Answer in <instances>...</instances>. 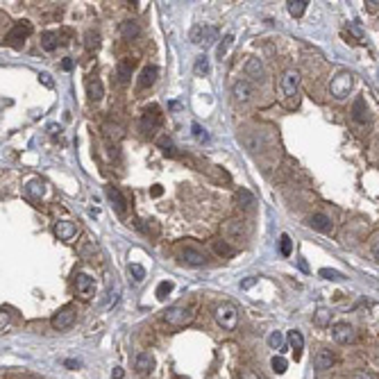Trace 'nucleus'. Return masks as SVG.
Wrapping results in <instances>:
<instances>
[{"label":"nucleus","instance_id":"f257e3e1","mask_svg":"<svg viewBox=\"0 0 379 379\" xmlns=\"http://www.w3.org/2000/svg\"><path fill=\"white\" fill-rule=\"evenodd\" d=\"M214 318H216V323L223 329H227V332H234V329L238 327V311H236V306L229 304V302H223V304L216 306Z\"/></svg>","mask_w":379,"mask_h":379},{"label":"nucleus","instance_id":"f03ea898","mask_svg":"<svg viewBox=\"0 0 379 379\" xmlns=\"http://www.w3.org/2000/svg\"><path fill=\"white\" fill-rule=\"evenodd\" d=\"M352 87H354V75H352L350 71H341V73L332 80L329 91H332V96L336 98V100H343V98L350 96Z\"/></svg>","mask_w":379,"mask_h":379},{"label":"nucleus","instance_id":"7ed1b4c3","mask_svg":"<svg viewBox=\"0 0 379 379\" xmlns=\"http://www.w3.org/2000/svg\"><path fill=\"white\" fill-rule=\"evenodd\" d=\"M332 336L336 343H341V345H350V343L356 341V329L352 327L350 323H336L332 327Z\"/></svg>","mask_w":379,"mask_h":379},{"label":"nucleus","instance_id":"20e7f679","mask_svg":"<svg viewBox=\"0 0 379 379\" xmlns=\"http://www.w3.org/2000/svg\"><path fill=\"white\" fill-rule=\"evenodd\" d=\"M73 323H75V309H73V306H64V309H59L50 320L52 329H57V332H64V329L73 327Z\"/></svg>","mask_w":379,"mask_h":379},{"label":"nucleus","instance_id":"39448f33","mask_svg":"<svg viewBox=\"0 0 379 379\" xmlns=\"http://www.w3.org/2000/svg\"><path fill=\"white\" fill-rule=\"evenodd\" d=\"M191 311L184 309V306H170V309L164 311V320L168 325H173V327H182V325H186L188 320H191Z\"/></svg>","mask_w":379,"mask_h":379},{"label":"nucleus","instance_id":"423d86ee","mask_svg":"<svg viewBox=\"0 0 379 379\" xmlns=\"http://www.w3.org/2000/svg\"><path fill=\"white\" fill-rule=\"evenodd\" d=\"M279 89H282L284 96H288V98L297 96V89H300V73H297V71H286V73L282 75V80H279Z\"/></svg>","mask_w":379,"mask_h":379},{"label":"nucleus","instance_id":"0eeeda50","mask_svg":"<svg viewBox=\"0 0 379 379\" xmlns=\"http://www.w3.org/2000/svg\"><path fill=\"white\" fill-rule=\"evenodd\" d=\"M223 236L227 238V241L243 243V241H245V229H243V223H241V220H227V223H223Z\"/></svg>","mask_w":379,"mask_h":379},{"label":"nucleus","instance_id":"6e6552de","mask_svg":"<svg viewBox=\"0 0 379 379\" xmlns=\"http://www.w3.org/2000/svg\"><path fill=\"white\" fill-rule=\"evenodd\" d=\"M75 286H78V295L82 300H91L93 293H96V279L89 277L87 273H80L78 279H75Z\"/></svg>","mask_w":379,"mask_h":379},{"label":"nucleus","instance_id":"1a4fd4ad","mask_svg":"<svg viewBox=\"0 0 379 379\" xmlns=\"http://www.w3.org/2000/svg\"><path fill=\"white\" fill-rule=\"evenodd\" d=\"M30 34H32V25L25 23V21H21V23H16L14 28H12V32L7 34L5 41L10 43V46L19 48V41H23V39H25V37H30Z\"/></svg>","mask_w":379,"mask_h":379},{"label":"nucleus","instance_id":"9d476101","mask_svg":"<svg viewBox=\"0 0 379 379\" xmlns=\"http://www.w3.org/2000/svg\"><path fill=\"white\" fill-rule=\"evenodd\" d=\"M245 75L252 80V82H264V80H266V69H264V64H261V59H257V57L247 59L245 61Z\"/></svg>","mask_w":379,"mask_h":379},{"label":"nucleus","instance_id":"9b49d317","mask_svg":"<svg viewBox=\"0 0 379 379\" xmlns=\"http://www.w3.org/2000/svg\"><path fill=\"white\" fill-rule=\"evenodd\" d=\"M75 234H78V227L71 220H57L55 223V236L59 241H71V238H75Z\"/></svg>","mask_w":379,"mask_h":379},{"label":"nucleus","instance_id":"f8f14e48","mask_svg":"<svg viewBox=\"0 0 379 379\" xmlns=\"http://www.w3.org/2000/svg\"><path fill=\"white\" fill-rule=\"evenodd\" d=\"M157 125H159V109H157V105H152V107H148V109L143 111L141 130H143V132H152Z\"/></svg>","mask_w":379,"mask_h":379},{"label":"nucleus","instance_id":"ddd939ff","mask_svg":"<svg viewBox=\"0 0 379 379\" xmlns=\"http://www.w3.org/2000/svg\"><path fill=\"white\" fill-rule=\"evenodd\" d=\"M232 96H234V100H236V102L245 105V102L250 100V96H252L250 82H247V80H238V82L232 87Z\"/></svg>","mask_w":379,"mask_h":379},{"label":"nucleus","instance_id":"4468645a","mask_svg":"<svg viewBox=\"0 0 379 379\" xmlns=\"http://www.w3.org/2000/svg\"><path fill=\"white\" fill-rule=\"evenodd\" d=\"M309 225L315 229V232H323V234H329L332 232V218L329 216H325V214H313L309 218Z\"/></svg>","mask_w":379,"mask_h":379},{"label":"nucleus","instance_id":"2eb2a0df","mask_svg":"<svg viewBox=\"0 0 379 379\" xmlns=\"http://www.w3.org/2000/svg\"><path fill=\"white\" fill-rule=\"evenodd\" d=\"M182 259L186 261L188 266H205L207 264V255L196 247H184L182 250Z\"/></svg>","mask_w":379,"mask_h":379},{"label":"nucleus","instance_id":"dca6fc26","mask_svg":"<svg viewBox=\"0 0 379 379\" xmlns=\"http://www.w3.org/2000/svg\"><path fill=\"white\" fill-rule=\"evenodd\" d=\"M134 368L141 374L152 372V368H155V356H152L150 352H141V354L137 356V361H134Z\"/></svg>","mask_w":379,"mask_h":379},{"label":"nucleus","instance_id":"f3484780","mask_svg":"<svg viewBox=\"0 0 379 379\" xmlns=\"http://www.w3.org/2000/svg\"><path fill=\"white\" fill-rule=\"evenodd\" d=\"M313 365L315 370H329L334 365V354L332 350H318L313 356Z\"/></svg>","mask_w":379,"mask_h":379},{"label":"nucleus","instance_id":"a211bd4d","mask_svg":"<svg viewBox=\"0 0 379 379\" xmlns=\"http://www.w3.org/2000/svg\"><path fill=\"white\" fill-rule=\"evenodd\" d=\"M132 69H134V61L132 59H120L118 66H116V75H118V82L120 84H128L130 78H132Z\"/></svg>","mask_w":379,"mask_h":379},{"label":"nucleus","instance_id":"6ab92c4d","mask_svg":"<svg viewBox=\"0 0 379 379\" xmlns=\"http://www.w3.org/2000/svg\"><path fill=\"white\" fill-rule=\"evenodd\" d=\"M157 75H159V69L157 66H146L141 71V78H139V87L141 89H148L157 82Z\"/></svg>","mask_w":379,"mask_h":379},{"label":"nucleus","instance_id":"aec40b11","mask_svg":"<svg viewBox=\"0 0 379 379\" xmlns=\"http://www.w3.org/2000/svg\"><path fill=\"white\" fill-rule=\"evenodd\" d=\"M25 193H28V198H32V200H41L43 193H46V184H43L41 179H30V182L25 184Z\"/></svg>","mask_w":379,"mask_h":379},{"label":"nucleus","instance_id":"412c9836","mask_svg":"<svg viewBox=\"0 0 379 379\" xmlns=\"http://www.w3.org/2000/svg\"><path fill=\"white\" fill-rule=\"evenodd\" d=\"M139 32H141V28H139V23H134V21H123V23H120V37H123L125 41L137 39Z\"/></svg>","mask_w":379,"mask_h":379},{"label":"nucleus","instance_id":"4be33fe9","mask_svg":"<svg viewBox=\"0 0 379 379\" xmlns=\"http://www.w3.org/2000/svg\"><path fill=\"white\" fill-rule=\"evenodd\" d=\"M87 96L91 98V100H100V98L105 96V87H102V82L98 78H91L87 82Z\"/></svg>","mask_w":379,"mask_h":379},{"label":"nucleus","instance_id":"5701e85b","mask_svg":"<svg viewBox=\"0 0 379 379\" xmlns=\"http://www.w3.org/2000/svg\"><path fill=\"white\" fill-rule=\"evenodd\" d=\"M107 198H109V202L114 205V209L118 211V214H123L125 211V198L120 196V191L116 186H107Z\"/></svg>","mask_w":379,"mask_h":379},{"label":"nucleus","instance_id":"b1692460","mask_svg":"<svg viewBox=\"0 0 379 379\" xmlns=\"http://www.w3.org/2000/svg\"><path fill=\"white\" fill-rule=\"evenodd\" d=\"M286 341H288V345L295 350V359H300V350L304 347V336H302L297 329H291V332H288V336H286Z\"/></svg>","mask_w":379,"mask_h":379},{"label":"nucleus","instance_id":"393cba45","mask_svg":"<svg viewBox=\"0 0 379 379\" xmlns=\"http://www.w3.org/2000/svg\"><path fill=\"white\" fill-rule=\"evenodd\" d=\"M306 7H309L306 0H288V3H286V10H288V14H291L293 19H300V16L306 12Z\"/></svg>","mask_w":379,"mask_h":379},{"label":"nucleus","instance_id":"a878e982","mask_svg":"<svg viewBox=\"0 0 379 379\" xmlns=\"http://www.w3.org/2000/svg\"><path fill=\"white\" fill-rule=\"evenodd\" d=\"M352 116H354L356 123H365V120H368V109H365V100H363V98H356V100H354Z\"/></svg>","mask_w":379,"mask_h":379},{"label":"nucleus","instance_id":"bb28decb","mask_svg":"<svg viewBox=\"0 0 379 379\" xmlns=\"http://www.w3.org/2000/svg\"><path fill=\"white\" fill-rule=\"evenodd\" d=\"M41 46H43V50L52 52L57 46H59V34L57 32H43L41 34Z\"/></svg>","mask_w":379,"mask_h":379},{"label":"nucleus","instance_id":"cd10ccee","mask_svg":"<svg viewBox=\"0 0 379 379\" xmlns=\"http://www.w3.org/2000/svg\"><path fill=\"white\" fill-rule=\"evenodd\" d=\"M211 247H214V252H216L218 257H225V259H227V257H234V247L229 245L227 241H223V238L214 241V243H211Z\"/></svg>","mask_w":379,"mask_h":379},{"label":"nucleus","instance_id":"c85d7f7f","mask_svg":"<svg viewBox=\"0 0 379 379\" xmlns=\"http://www.w3.org/2000/svg\"><path fill=\"white\" fill-rule=\"evenodd\" d=\"M313 323L318 325V327H327V325L332 323V311H329L327 306H320V309H315Z\"/></svg>","mask_w":379,"mask_h":379},{"label":"nucleus","instance_id":"c756f323","mask_svg":"<svg viewBox=\"0 0 379 379\" xmlns=\"http://www.w3.org/2000/svg\"><path fill=\"white\" fill-rule=\"evenodd\" d=\"M209 71H211L209 57H207V55H200V57L196 59V64H193V73H196V75H202V78H205V75H209Z\"/></svg>","mask_w":379,"mask_h":379},{"label":"nucleus","instance_id":"7c9ffc66","mask_svg":"<svg viewBox=\"0 0 379 379\" xmlns=\"http://www.w3.org/2000/svg\"><path fill=\"white\" fill-rule=\"evenodd\" d=\"M268 345L273 347V350L284 352V350H286V336H284L282 332H273V334L268 336Z\"/></svg>","mask_w":379,"mask_h":379},{"label":"nucleus","instance_id":"2f4dec72","mask_svg":"<svg viewBox=\"0 0 379 379\" xmlns=\"http://www.w3.org/2000/svg\"><path fill=\"white\" fill-rule=\"evenodd\" d=\"M232 43H234V34H225V39L218 43V48H216V57H218L220 61H223V57L229 52V48H232Z\"/></svg>","mask_w":379,"mask_h":379},{"label":"nucleus","instance_id":"473e14b6","mask_svg":"<svg viewBox=\"0 0 379 379\" xmlns=\"http://www.w3.org/2000/svg\"><path fill=\"white\" fill-rule=\"evenodd\" d=\"M188 39L196 46H205V25H193L191 32H188Z\"/></svg>","mask_w":379,"mask_h":379},{"label":"nucleus","instance_id":"72a5a7b5","mask_svg":"<svg viewBox=\"0 0 379 379\" xmlns=\"http://www.w3.org/2000/svg\"><path fill=\"white\" fill-rule=\"evenodd\" d=\"M191 134H193V139H196L198 143H209V134H207V130L202 128L200 123L191 125Z\"/></svg>","mask_w":379,"mask_h":379},{"label":"nucleus","instance_id":"f704fd0d","mask_svg":"<svg viewBox=\"0 0 379 379\" xmlns=\"http://www.w3.org/2000/svg\"><path fill=\"white\" fill-rule=\"evenodd\" d=\"M175 288V284L170 282V279H164V282H159V286H157V300L164 302L166 297H168V293Z\"/></svg>","mask_w":379,"mask_h":379},{"label":"nucleus","instance_id":"c9c22d12","mask_svg":"<svg viewBox=\"0 0 379 379\" xmlns=\"http://www.w3.org/2000/svg\"><path fill=\"white\" fill-rule=\"evenodd\" d=\"M318 275H320V277H325V279H332V282H341V279H345V275L338 273V270H332V268H320Z\"/></svg>","mask_w":379,"mask_h":379},{"label":"nucleus","instance_id":"e433bc0d","mask_svg":"<svg viewBox=\"0 0 379 379\" xmlns=\"http://www.w3.org/2000/svg\"><path fill=\"white\" fill-rule=\"evenodd\" d=\"M279 252H282L284 257H288L293 252V243H291V236H288V234H282V236H279Z\"/></svg>","mask_w":379,"mask_h":379},{"label":"nucleus","instance_id":"4c0bfd02","mask_svg":"<svg viewBox=\"0 0 379 379\" xmlns=\"http://www.w3.org/2000/svg\"><path fill=\"white\" fill-rule=\"evenodd\" d=\"M130 275H132L134 282H143L146 279V268L141 264H130Z\"/></svg>","mask_w":379,"mask_h":379},{"label":"nucleus","instance_id":"58836bf2","mask_svg":"<svg viewBox=\"0 0 379 379\" xmlns=\"http://www.w3.org/2000/svg\"><path fill=\"white\" fill-rule=\"evenodd\" d=\"M270 365H273V370L277 374H284V372H286V368H288V363H286V359H284V356H273Z\"/></svg>","mask_w":379,"mask_h":379},{"label":"nucleus","instance_id":"ea45409f","mask_svg":"<svg viewBox=\"0 0 379 379\" xmlns=\"http://www.w3.org/2000/svg\"><path fill=\"white\" fill-rule=\"evenodd\" d=\"M157 146H159L166 155H175V146H173V141H170L168 137H159V139H157Z\"/></svg>","mask_w":379,"mask_h":379},{"label":"nucleus","instance_id":"a19ab883","mask_svg":"<svg viewBox=\"0 0 379 379\" xmlns=\"http://www.w3.org/2000/svg\"><path fill=\"white\" fill-rule=\"evenodd\" d=\"M87 48L89 50H98V48H100V37H98V32H93V30L87 32Z\"/></svg>","mask_w":379,"mask_h":379},{"label":"nucleus","instance_id":"79ce46f5","mask_svg":"<svg viewBox=\"0 0 379 379\" xmlns=\"http://www.w3.org/2000/svg\"><path fill=\"white\" fill-rule=\"evenodd\" d=\"M236 198H238V202H241L243 207H252V205H255V198H252V193H247V191H238Z\"/></svg>","mask_w":379,"mask_h":379},{"label":"nucleus","instance_id":"37998d69","mask_svg":"<svg viewBox=\"0 0 379 379\" xmlns=\"http://www.w3.org/2000/svg\"><path fill=\"white\" fill-rule=\"evenodd\" d=\"M0 329H3V332L10 329V313H7L5 309H3V315H0Z\"/></svg>","mask_w":379,"mask_h":379},{"label":"nucleus","instance_id":"c03bdc74","mask_svg":"<svg viewBox=\"0 0 379 379\" xmlns=\"http://www.w3.org/2000/svg\"><path fill=\"white\" fill-rule=\"evenodd\" d=\"M39 80H41V84H43V87H48V89L55 87V82H52V78L48 73H39Z\"/></svg>","mask_w":379,"mask_h":379},{"label":"nucleus","instance_id":"a18cd8bd","mask_svg":"<svg viewBox=\"0 0 379 379\" xmlns=\"http://www.w3.org/2000/svg\"><path fill=\"white\" fill-rule=\"evenodd\" d=\"M352 379H374V374L368 372V370H356V372L352 374Z\"/></svg>","mask_w":379,"mask_h":379},{"label":"nucleus","instance_id":"49530a36","mask_svg":"<svg viewBox=\"0 0 379 379\" xmlns=\"http://www.w3.org/2000/svg\"><path fill=\"white\" fill-rule=\"evenodd\" d=\"M257 282H259V277H245V279L241 282V288H243V291H247V288H252Z\"/></svg>","mask_w":379,"mask_h":379},{"label":"nucleus","instance_id":"de8ad7c7","mask_svg":"<svg viewBox=\"0 0 379 379\" xmlns=\"http://www.w3.org/2000/svg\"><path fill=\"white\" fill-rule=\"evenodd\" d=\"M350 32L352 34H354V37H363V30H361V25L359 23H356V21H352V23H350Z\"/></svg>","mask_w":379,"mask_h":379},{"label":"nucleus","instance_id":"09e8293b","mask_svg":"<svg viewBox=\"0 0 379 379\" xmlns=\"http://www.w3.org/2000/svg\"><path fill=\"white\" fill-rule=\"evenodd\" d=\"M297 268H300L302 273H309V264H306L304 257H297Z\"/></svg>","mask_w":379,"mask_h":379},{"label":"nucleus","instance_id":"8fccbe9b","mask_svg":"<svg viewBox=\"0 0 379 379\" xmlns=\"http://www.w3.org/2000/svg\"><path fill=\"white\" fill-rule=\"evenodd\" d=\"M241 379H261V377L255 372V370H243V372H241Z\"/></svg>","mask_w":379,"mask_h":379},{"label":"nucleus","instance_id":"3c124183","mask_svg":"<svg viewBox=\"0 0 379 379\" xmlns=\"http://www.w3.org/2000/svg\"><path fill=\"white\" fill-rule=\"evenodd\" d=\"M64 365H66V368H71V370H78L82 363H80V361H75V359H66Z\"/></svg>","mask_w":379,"mask_h":379},{"label":"nucleus","instance_id":"603ef678","mask_svg":"<svg viewBox=\"0 0 379 379\" xmlns=\"http://www.w3.org/2000/svg\"><path fill=\"white\" fill-rule=\"evenodd\" d=\"M161 193H164V188H161V186H159V184H155V186H152V188H150V196H152V198H159V196H161Z\"/></svg>","mask_w":379,"mask_h":379},{"label":"nucleus","instance_id":"864d4df0","mask_svg":"<svg viewBox=\"0 0 379 379\" xmlns=\"http://www.w3.org/2000/svg\"><path fill=\"white\" fill-rule=\"evenodd\" d=\"M61 69H64V71H73V59H71V57H66V59L61 61Z\"/></svg>","mask_w":379,"mask_h":379},{"label":"nucleus","instance_id":"5fc2aeb1","mask_svg":"<svg viewBox=\"0 0 379 379\" xmlns=\"http://www.w3.org/2000/svg\"><path fill=\"white\" fill-rule=\"evenodd\" d=\"M57 130H59V132H61V128H59V125H55V123H52V125H48V132H50V134H57Z\"/></svg>","mask_w":379,"mask_h":379},{"label":"nucleus","instance_id":"6e6d98bb","mask_svg":"<svg viewBox=\"0 0 379 379\" xmlns=\"http://www.w3.org/2000/svg\"><path fill=\"white\" fill-rule=\"evenodd\" d=\"M114 377H116V379H120V377H123V370L116 368V370H114Z\"/></svg>","mask_w":379,"mask_h":379},{"label":"nucleus","instance_id":"4d7b16f0","mask_svg":"<svg viewBox=\"0 0 379 379\" xmlns=\"http://www.w3.org/2000/svg\"><path fill=\"white\" fill-rule=\"evenodd\" d=\"M374 257L379 259V245H374Z\"/></svg>","mask_w":379,"mask_h":379}]
</instances>
